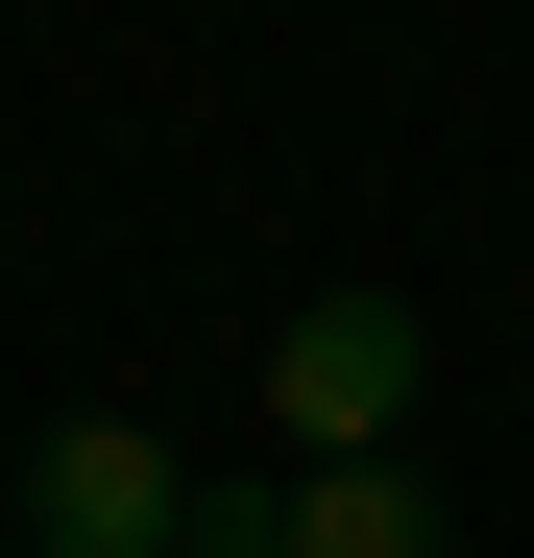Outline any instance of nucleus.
I'll list each match as a JSON object with an SVG mask.
<instances>
[{"mask_svg": "<svg viewBox=\"0 0 534 558\" xmlns=\"http://www.w3.org/2000/svg\"><path fill=\"white\" fill-rule=\"evenodd\" d=\"M413 364H437V316H413V292H292V316H267V437L389 461V437H413Z\"/></svg>", "mask_w": 534, "mask_h": 558, "instance_id": "1", "label": "nucleus"}, {"mask_svg": "<svg viewBox=\"0 0 534 558\" xmlns=\"http://www.w3.org/2000/svg\"><path fill=\"white\" fill-rule=\"evenodd\" d=\"M0 510H25V558H170L195 534V461H170L146 413H49L25 461H0Z\"/></svg>", "mask_w": 534, "mask_h": 558, "instance_id": "2", "label": "nucleus"}, {"mask_svg": "<svg viewBox=\"0 0 534 558\" xmlns=\"http://www.w3.org/2000/svg\"><path fill=\"white\" fill-rule=\"evenodd\" d=\"M267 558H462V510H437L413 461H292V486H267Z\"/></svg>", "mask_w": 534, "mask_h": 558, "instance_id": "3", "label": "nucleus"}, {"mask_svg": "<svg viewBox=\"0 0 534 558\" xmlns=\"http://www.w3.org/2000/svg\"><path fill=\"white\" fill-rule=\"evenodd\" d=\"M170 558H267V510H195V534H170Z\"/></svg>", "mask_w": 534, "mask_h": 558, "instance_id": "4", "label": "nucleus"}]
</instances>
